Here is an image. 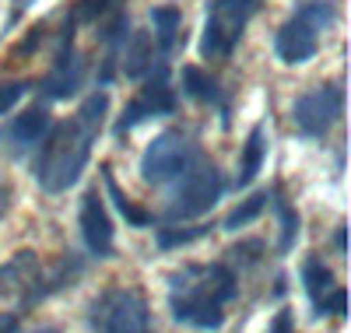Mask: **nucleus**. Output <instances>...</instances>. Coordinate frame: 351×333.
<instances>
[{"instance_id":"nucleus-1","label":"nucleus","mask_w":351,"mask_h":333,"mask_svg":"<svg viewBox=\"0 0 351 333\" xmlns=\"http://www.w3.org/2000/svg\"><path fill=\"white\" fill-rule=\"evenodd\" d=\"M106 112H109V95L92 92L81 102L74 119L49 130V137L43 144V155L36 162V183L46 193H64L81 179L88 158H92V140L102 130Z\"/></svg>"},{"instance_id":"nucleus-2","label":"nucleus","mask_w":351,"mask_h":333,"mask_svg":"<svg viewBox=\"0 0 351 333\" xmlns=\"http://www.w3.org/2000/svg\"><path fill=\"white\" fill-rule=\"evenodd\" d=\"M239 295L236 274L225 263H190L169 278L172 319L197 330H221L225 306Z\"/></svg>"},{"instance_id":"nucleus-3","label":"nucleus","mask_w":351,"mask_h":333,"mask_svg":"<svg viewBox=\"0 0 351 333\" xmlns=\"http://www.w3.org/2000/svg\"><path fill=\"white\" fill-rule=\"evenodd\" d=\"M337 21V8L334 0H302L274 36V49L281 56V64H309L319 49V36L334 28Z\"/></svg>"},{"instance_id":"nucleus-4","label":"nucleus","mask_w":351,"mask_h":333,"mask_svg":"<svg viewBox=\"0 0 351 333\" xmlns=\"http://www.w3.org/2000/svg\"><path fill=\"white\" fill-rule=\"evenodd\" d=\"M263 0H211L208 18H204L200 36V56L204 60H228L232 49L239 46L246 25L260 11Z\"/></svg>"},{"instance_id":"nucleus-5","label":"nucleus","mask_w":351,"mask_h":333,"mask_svg":"<svg viewBox=\"0 0 351 333\" xmlns=\"http://www.w3.org/2000/svg\"><path fill=\"white\" fill-rule=\"evenodd\" d=\"M92 333H152L148 301L137 288H109L92 301Z\"/></svg>"},{"instance_id":"nucleus-6","label":"nucleus","mask_w":351,"mask_h":333,"mask_svg":"<svg viewBox=\"0 0 351 333\" xmlns=\"http://www.w3.org/2000/svg\"><path fill=\"white\" fill-rule=\"evenodd\" d=\"M197 158V147L183 130H165L158 134L141 155V179L148 186H165L180 179Z\"/></svg>"},{"instance_id":"nucleus-7","label":"nucleus","mask_w":351,"mask_h":333,"mask_svg":"<svg viewBox=\"0 0 351 333\" xmlns=\"http://www.w3.org/2000/svg\"><path fill=\"white\" fill-rule=\"evenodd\" d=\"M225 193V175L218 172V165H197L193 172L186 169L183 183L176 186V193L169 197V210L165 214L172 221L180 218H200L221 200Z\"/></svg>"},{"instance_id":"nucleus-8","label":"nucleus","mask_w":351,"mask_h":333,"mask_svg":"<svg viewBox=\"0 0 351 333\" xmlns=\"http://www.w3.org/2000/svg\"><path fill=\"white\" fill-rule=\"evenodd\" d=\"M344 112V88L341 81H330V84H316L309 88L306 95L295 99L291 106V119L302 137H327L330 127L341 119Z\"/></svg>"},{"instance_id":"nucleus-9","label":"nucleus","mask_w":351,"mask_h":333,"mask_svg":"<svg viewBox=\"0 0 351 333\" xmlns=\"http://www.w3.org/2000/svg\"><path fill=\"white\" fill-rule=\"evenodd\" d=\"M148 74H152V81L141 88V95L123 109L120 123H116V137L130 134L137 123H144V119H152V116H169V112H176V106H180L176 92L169 88V60L165 56H158V71L152 67Z\"/></svg>"},{"instance_id":"nucleus-10","label":"nucleus","mask_w":351,"mask_h":333,"mask_svg":"<svg viewBox=\"0 0 351 333\" xmlns=\"http://www.w3.org/2000/svg\"><path fill=\"white\" fill-rule=\"evenodd\" d=\"M84 81V60L74 46V21L64 28L60 36V46H56V60H53V71L46 74L43 81V95L49 102H60V99H71Z\"/></svg>"},{"instance_id":"nucleus-11","label":"nucleus","mask_w":351,"mask_h":333,"mask_svg":"<svg viewBox=\"0 0 351 333\" xmlns=\"http://www.w3.org/2000/svg\"><path fill=\"white\" fill-rule=\"evenodd\" d=\"M39 284H43V267H39V256L32 249L18 253L11 263L0 267V301L18 298L25 306H36Z\"/></svg>"},{"instance_id":"nucleus-12","label":"nucleus","mask_w":351,"mask_h":333,"mask_svg":"<svg viewBox=\"0 0 351 333\" xmlns=\"http://www.w3.org/2000/svg\"><path fill=\"white\" fill-rule=\"evenodd\" d=\"M81 238L92 256L106 260L112 253V218L99 197V190H88L81 197Z\"/></svg>"},{"instance_id":"nucleus-13","label":"nucleus","mask_w":351,"mask_h":333,"mask_svg":"<svg viewBox=\"0 0 351 333\" xmlns=\"http://www.w3.org/2000/svg\"><path fill=\"white\" fill-rule=\"evenodd\" d=\"M120 60H123V74L130 81L144 77V74L155 67V36L144 32V28L130 32L127 42H123V49H120Z\"/></svg>"},{"instance_id":"nucleus-14","label":"nucleus","mask_w":351,"mask_h":333,"mask_svg":"<svg viewBox=\"0 0 351 333\" xmlns=\"http://www.w3.org/2000/svg\"><path fill=\"white\" fill-rule=\"evenodd\" d=\"M49 130V112L43 106H32V109H25L21 116H14V123L4 130V137L11 140V147L18 151H28L32 144H39Z\"/></svg>"},{"instance_id":"nucleus-15","label":"nucleus","mask_w":351,"mask_h":333,"mask_svg":"<svg viewBox=\"0 0 351 333\" xmlns=\"http://www.w3.org/2000/svg\"><path fill=\"white\" fill-rule=\"evenodd\" d=\"M183 92L190 99L204 102V106H218L221 109V123L228 127V102H225L221 88H218V81L211 74H204L200 67H183Z\"/></svg>"},{"instance_id":"nucleus-16","label":"nucleus","mask_w":351,"mask_h":333,"mask_svg":"<svg viewBox=\"0 0 351 333\" xmlns=\"http://www.w3.org/2000/svg\"><path fill=\"white\" fill-rule=\"evenodd\" d=\"M263 158H267V130L256 123V127L250 130L246 144H243V158H239V172H236V186H239V190H246L253 179H256Z\"/></svg>"},{"instance_id":"nucleus-17","label":"nucleus","mask_w":351,"mask_h":333,"mask_svg":"<svg viewBox=\"0 0 351 333\" xmlns=\"http://www.w3.org/2000/svg\"><path fill=\"white\" fill-rule=\"evenodd\" d=\"M152 25H155V46L158 56H172L180 46V32H183V11L180 8H155L152 11Z\"/></svg>"},{"instance_id":"nucleus-18","label":"nucleus","mask_w":351,"mask_h":333,"mask_svg":"<svg viewBox=\"0 0 351 333\" xmlns=\"http://www.w3.org/2000/svg\"><path fill=\"white\" fill-rule=\"evenodd\" d=\"M102 183H106V190H109V197H112V204H116V210L127 218V225H134V228H148L152 221H155V214L152 210H144V207H137L120 186H116V175H112V169H102Z\"/></svg>"},{"instance_id":"nucleus-19","label":"nucleus","mask_w":351,"mask_h":333,"mask_svg":"<svg viewBox=\"0 0 351 333\" xmlns=\"http://www.w3.org/2000/svg\"><path fill=\"white\" fill-rule=\"evenodd\" d=\"M302 284H306V295L313 298V306H316V301L324 298L337 281H334V270H330L324 260H319V256H309V260L302 263Z\"/></svg>"},{"instance_id":"nucleus-20","label":"nucleus","mask_w":351,"mask_h":333,"mask_svg":"<svg viewBox=\"0 0 351 333\" xmlns=\"http://www.w3.org/2000/svg\"><path fill=\"white\" fill-rule=\"evenodd\" d=\"M267 204H271L267 193H253V197H246V200H243V204L221 221V228H225V232H239V228H246L250 221H256L263 210H267Z\"/></svg>"},{"instance_id":"nucleus-21","label":"nucleus","mask_w":351,"mask_h":333,"mask_svg":"<svg viewBox=\"0 0 351 333\" xmlns=\"http://www.w3.org/2000/svg\"><path fill=\"white\" fill-rule=\"evenodd\" d=\"M215 225H193V228H158L155 242L162 249H176V246H190V242L204 238V235H211Z\"/></svg>"},{"instance_id":"nucleus-22","label":"nucleus","mask_w":351,"mask_h":333,"mask_svg":"<svg viewBox=\"0 0 351 333\" xmlns=\"http://www.w3.org/2000/svg\"><path fill=\"white\" fill-rule=\"evenodd\" d=\"M116 4H120V0H77L71 21L74 25H92V21H99L106 14H116Z\"/></svg>"},{"instance_id":"nucleus-23","label":"nucleus","mask_w":351,"mask_h":333,"mask_svg":"<svg viewBox=\"0 0 351 333\" xmlns=\"http://www.w3.org/2000/svg\"><path fill=\"white\" fill-rule=\"evenodd\" d=\"M274 210H278V218H281V242H278V249L288 253L291 246H295V238H299V214L291 210L285 200H274Z\"/></svg>"},{"instance_id":"nucleus-24","label":"nucleus","mask_w":351,"mask_h":333,"mask_svg":"<svg viewBox=\"0 0 351 333\" xmlns=\"http://www.w3.org/2000/svg\"><path fill=\"white\" fill-rule=\"evenodd\" d=\"M344 309H348V295H344V288H337V284L316 301V316H324V312H330V316H344Z\"/></svg>"},{"instance_id":"nucleus-25","label":"nucleus","mask_w":351,"mask_h":333,"mask_svg":"<svg viewBox=\"0 0 351 333\" xmlns=\"http://www.w3.org/2000/svg\"><path fill=\"white\" fill-rule=\"evenodd\" d=\"M25 92H28V84H21V81H4L0 84V116L11 112L25 99Z\"/></svg>"},{"instance_id":"nucleus-26","label":"nucleus","mask_w":351,"mask_h":333,"mask_svg":"<svg viewBox=\"0 0 351 333\" xmlns=\"http://www.w3.org/2000/svg\"><path fill=\"white\" fill-rule=\"evenodd\" d=\"M0 333H18V316L14 312H0Z\"/></svg>"},{"instance_id":"nucleus-27","label":"nucleus","mask_w":351,"mask_h":333,"mask_svg":"<svg viewBox=\"0 0 351 333\" xmlns=\"http://www.w3.org/2000/svg\"><path fill=\"white\" fill-rule=\"evenodd\" d=\"M271 333H291V316L288 312H278V319H274V330Z\"/></svg>"},{"instance_id":"nucleus-28","label":"nucleus","mask_w":351,"mask_h":333,"mask_svg":"<svg viewBox=\"0 0 351 333\" xmlns=\"http://www.w3.org/2000/svg\"><path fill=\"white\" fill-rule=\"evenodd\" d=\"M334 246H337V253L344 256V249H348V246H344V225H341V228H337V235H334Z\"/></svg>"},{"instance_id":"nucleus-29","label":"nucleus","mask_w":351,"mask_h":333,"mask_svg":"<svg viewBox=\"0 0 351 333\" xmlns=\"http://www.w3.org/2000/svg\"><path fill=\"white\" fill-rule=\"evenodd\" d=\"M0 210H4V186H0Z\"/></svg>"},{"instance_id":"nucleus-30","label":"nucleus","mask_w":351,"mask_h":333,"mask_svg":"<svg viewBox=\"0 0 351 333\" xmlns=\"http://www.w3.org/2000/svg\"><path fill=\"white\" fill-rule=\"evenodd\" d=\"M39 333H56V330H39Z\"/></svg>"}]
</instances>
